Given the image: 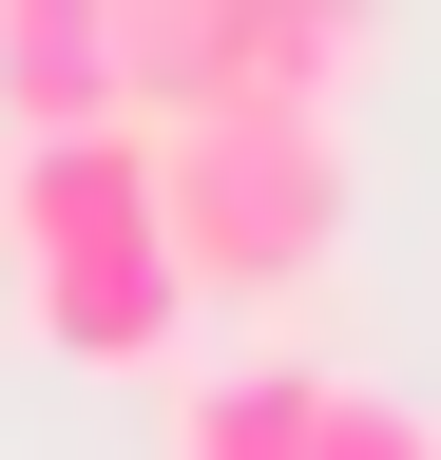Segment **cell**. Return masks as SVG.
<instances>
[{
  "label": "cell",
  "instance_id": "cell-4",
  "mask_svg": "<svg viewBox=\"0 0 441 460\" xmlns=\"http://www.w3.org/2000/svg\"><path fill=\"white\" fill-rule=\"evenodd\" d=\"M307 422H326V365L250 345V365H173V402H154V460H307Z\"/></svg>",
  "mask_w": 441,
  "mask_h": 460
},
{
  "label": "cell",
  "instance_id": "cell-3",
  "mask_svg": "<svg viewBox=\"0 0 441 460\" xmlns=\"http://www.w3.org/2000/svg\"><path fill=\"white\" fill-rule=\"evenodd\" d=\"M365 39H384V0H116V96L135 115H211V96L346 115Z\"/></svg>",
  "mask_w": 441,
  "mask_h": 460
},
{
  "label": "cell",
  "instance_id": "cell-2",
  "mask_svg": "<svg viewBox=\"0 0 441 460\" xmlns=\"http://www.w3.org/2000/svg\"><path fill=\"white\" fill-rule=\"evenodd\" d=\"M154 230H173L192 307H288L346 250V115L307 96H211V115H154Z\"/></svg>",
  "mask_w": 441,
  "mask_h": 460
},
{
  "label": "cell",
  "instance_id": "cell-5",
  "mask_svg": "<svg viewBox=\"0 0 441 460\" xmlns=\"http://www.w3.org/2000/svg\"><path fill=\"white\" fill-rule=\"evenodd\" d=\"M58 115H135L116 96V0H0V135H58Z\"/></svg>",
  "mask_w": 441,
  "mask_h": 460
},
{
  "label": "cell",
  "instance_id": "cell-1",
  "mask_svg": "<svg viewBox=\"0 0 441 460\" xmlns=\"http://www.w3.org/2000/svg\"><path fill=\"white\" fill-rule=\"evenodd\" d=\"M0 269H20V326L58 365L173 384L192 365V269L154 230V115H58V135L0 154Z\"/></svg>",
  "mask_w": 441,
  "mask_h": 460
},
{
  "label": "cell",
  "instance_id": "cell-6",
  "mask_svg": "<svg viewBox=\"0 0 441 460\" xmlns=\"http://www.w3.org/2000/svg\"><path fill=\"white\" fill-rule=\"evenodd\" d=\"M307 460H441V402H403V384H326Z\"/></svg>",
  "mask_w": 441,
  "mask_h": 460
}]
</instances>
